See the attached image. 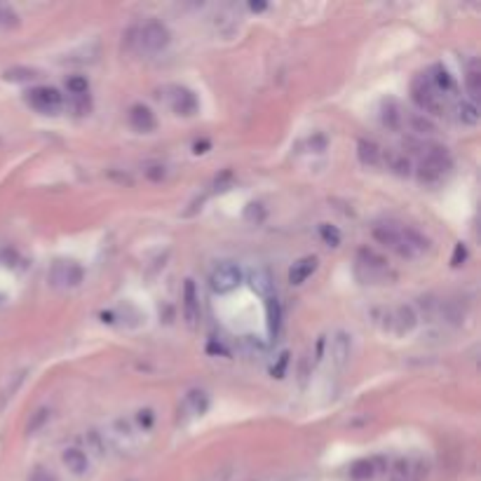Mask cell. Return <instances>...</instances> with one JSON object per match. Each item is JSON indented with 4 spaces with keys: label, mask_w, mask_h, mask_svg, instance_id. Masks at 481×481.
I'll return each instance as SVG.
<instances>
[{
    "label": "cell",
    "mask_w": 481,
    "mask_h": 481,
    "mask_svg": "<svg viewBox=\"0 0 481 481\" xmlns=\"http://www.w3.org/2000/svg\"><path fill=\"white\" fill-rule=\"evenodd\" d=\"M355 272L364 284H381L383 279L388 277V261H385L381 254H376L373 249L362 247V249L357 252Z\"/></svg>",
    "instance_id": "cell-1"
},
{
    "label": "cell",
    "mask_w": 481,
    "mask_h": 481,
    "mask_svg": "<svg viewBox=\"0 0 481 481\" xmlns=\"http://www.w3.org/2000/svg\"><path fill=\"white\" fill-rule=\"evenodd\" d=\"M134 40H136V45H139L141 52L157 54V52H162L167 45H170L172 36H170V29H167L162 21L150 19V21L143 24L139 31H136Z\"/></svg>",
    "instance_id": "cell-2"
},
{
    "label": "cell",
    "mask_w": 481,
    "mask_h": 481,
    "mask_svg": "<svg viewBox=\"0 0 481 481\" xmlns=\"http://www.w3.org/2000/svg\"><path fill=\"white\" fill-rule=\"evenodd\" d=\"M451 155L446 153V148H432L428 155L423 157V162L418 167V179L423 183H437L451 172Z\"/></svg>",
    "instance_id": "cell-3"
},
{
    "label": "cell",
    "mask_w": 481,
    "mask_h": 481,
    "mask_svg": "<svg viewBox=\"0 0 481 481\" xmlns=\"http://www.w3.org/2000/svg\"><path fill=\"white\" fill-rule=\"evenodd\" d=\"M411 96L415 101V106H418L420 110H425V113H432V115H439L442 113V94H439L435 87H432L428 73H423L413 80L411 85Z\"/></svg>",
    "instance_id": "cell-4"
},
{
    "label": "cell",
    "mask_w": 481,
    "mask_h": 481,
    "mask_svg": "<svg viewBox=\"0 0 481 481\" xmlns=\"http://www.w3.org/2000/svg\"><path fill=\"white\" fill-rule=\"evenodd\" d=\"M83 277H85L83 266L76 261H66V259L54 261L50 268V275H47V279H50V284L54 289H76V286H80V282H83Z\"/></svg>",
    "instance_id": "cell-5"
},
{
    "label": "cell",
    "mask_w": 481,
    "mask_h": 481,
    "mask_svg": "<svg viewBox=\"0 0 481 481\" xmlns=\"http://www.w3.org/2000/svg\"><path fill=\"white\" fill-rule=\"evenodd\" d=\"M242 284V270H239L237 263H219L212 275H210V286L214 294H230Z\"/></svg>",
    "instance_id": "cell-6"
},
{
    "label": "cell",
    "mask_w": 481,
    "mask_h": 481,
    "mask_svg": "<svg viewBox=\"0 0 481 481\" xmlns=\"http://www.w3.org/2000/svg\"><path fill=\"white\" fill-rule=\"evenodd\" d=\"M26 101L45 115L59 113L63 106V96L54 87H33L31 92H26Z\"/></svg>",
    "instance_id": "cell-7"
},
{
    "label": "cell",
    "mask_w": 481,
    "mask_h": 481,
    "mask_svg": "<svg viewBox=\"0 0 481 481\" xmlns=\"http://www.w3.org/2000/svg\"><path fill=\"white\" fill-rule=\"evenodd\" d=\"M373 237L378 239L383 247H388V249H392L397 256H402V259H413L406 242H404L402 228H397L395 223H381V226H376Z\"/></svg>",
    "instance_id": "cell-8"
},
{
    "label": "cell",
    "mask_w": 481,
    "mask_h": 481,
    "mask_svg": "<svg viewBox=\"0 0 481 481\" xmlns=\"http://www.w3.org/2000/svg\"><path fill=\"white\" fill-rule=\"evenodd\" d=\"M167 99H170V106L176 115L190 118L197 113V96L192 94L188 87H172Z\"/></svg>",
    "instance_id": "cell-9"
},
{
    "label": "cell",
    "mask_w": 481,
    "mask_h": 481,
    "mask_svg": "<svg viewBox=\"0 0 481 481\" xmlns=\"http://www.w3.org/2000/svg\"><path fill=\"white\" fill-rule=\"evenodd\" d=\"M130 125L136 132L150 134V132H155L157 120H155V113L148 106H143V103H134V106L130 108Z\"/></svg>",
    "instance_id": "cell-10"
},
{
    "label": "cell",
    "mask_w": 481,
    "mask_h": 481,
    "mask_svg": "<svg viewBox=\"0 0 481 481\" xmlns=\"http://www.w3.org/2000/svg\"><path fill=\"white\" fill-rule=\"evenodd\" d=\"M352 357V336L346 331H338L331 338V359L336 368H346Z\"/></svg>",
    "instance_id": "cell-11"
},
{
    "label": "cell",
    "mask_w": 481,
    "mask_h": 481,
    "mask_svg": "<svg viewBox=\"0 0 481 481\" xmlns=\"http://www.w3.org/2000/svg\"><path fill=\"white\" fill-rule=\"evenodd\" d=\"M183 315H186V322L190 329H195L200 322V301H197V289L192 279H186V286H183Z\"/></svg>",
    "instance_id": "cell-12"
},
{
    "label": "cell",
    "mask_w": 481,
    "mask_h": 481,
    "mask_svg": "<svg viewBox=\"0 0 481 481\" xmlns=\"http://www.w3.org/2000/svg\"><path fill=\"white\" fill-rule=\"evenodd\" d=\"M249 286L261 296V299H270V296H275L272 294L275 291V279H272L268 268H254L249 272Z\"/></svg>",
    "instance_id": "cell-13"
},
{
    "label": "cell",
    "mask_w": 481,
    "mask_h": 481,
    "mask_svg": "<svg viewBox=\"0 0 481 481\" xmlns=\"http://www.w3.org/2000/svg\"><path fill=\"white\" fill-rule=\"evenodd\" d=\"M392 329H395V333L404 336V333H411L415 324H418V315H415L413 308L408 306H399L395 310V315H392Z\"/></svg>",
    "instance_id": "cell-14"
},
{
    "label": "cell",
    "mask_w": 481,
    "mask_h": 481,
    "mask_svg": "<svg viewBox=\"0 0 481 481\" xmlns=\"http://www.w3.org/2000/svg\"><path fill=\"white\" fill-rule=\"evenodd\" d=\"M357 157L364 167H378L383 160V150L376 141L371 139H362L357 143Z\"/></svg>",
    "instance_id": "cell-15"
},
{
    "label": "cell",
    "mask_w": 481,
    "mask_h": 481,
    "mask_svg": "<svg viewBox=\"0 0 481 481\" xmlns=\"http://www.w3.org/2000/svg\"><path fill=\"white\" fill-rule=\"evenodd\" d=\"M428 78H430L432 87H435V90H437L439 94L455 92V80H453V76L448 73V71L442 66V63H435V66H432V71L428 73Z\"/></svg>",
    "instance_id": "cell-16"
},
{
    "label": "cell",
    "mask_w": 481,
    "mask_h": 481,
    "mask_svg": "<svg viewBox=\"0 0 481 481\" xmlns=\"http://www.w3.org/2000/svg\"><path fill=\"white\" fill-rule=\"evenodd\" d=\"M183 411H188L190 415H205L210 411V395L202 390H190L183 397Z\"/></svg>",
    "instance_id": "cell-17"
},
{
    "label": "cell",
    "mask_w": 481,
    "mask_h": 481,
    "mask_svg": "<svg viewBox=\"0 0 481 481\" xmlns=\"http://www.w3.org/2000/svg\"><path fill=\"white\" fill-rule=\"evenodd\" d=\"M315 270H317V259H315V256H306V259L296 261V263H294V268L289 270V282H291L294 286H299V284L306 282V279H308Z\"/></svg>",
    "instance_id": "cell-18"
},
{
    "label": "cell",
    "mask_w": 481,
    "mask_h": 481,
    "mask_svg": "<svg viewBox=\"0 0 481 481\" xmlns=\"http://www.w3.org/2000/svg\"><path fill=\"white\" fill-rule=\"evenodd\" d=\"M61 460L68 467V472H73V475H78V477H83L87 472V467H90V460H87L85 451H80V448H76V446L66 448L61 455Z\"/></svg>",
    "instance_id": "cell-19"
},
{
    "label": "cell",
    "mask_w": 481,
    "mask_h": 481,
    "mask_svg": "<svg viewBox=\"0 0 481 481\" xmlns=\"http://www.w3.org/2000/svg\"><path fill=\"white\" fill-rule=\"evenodd\" d=\"M402 235H404V242L408 247V252H411V256L415 259V256H420L430 249V239L423 235V232H418L415 228H402Z\"/></svg>",
    "instance_id": "cell-20"
},
{
    "label": "cell",
    "mask_w": 481,
    "mask_h": 481,
    "mask_svg": "<svg viewBox=\"0 0 481 481\" xmlns=\"http://www.w3.org/2000/svg\"><path fill=\"white\" fill-rule=\"evenodd\" d=\"M376 472H381V460L378 458H364L357 460L350 467V477L355 481H368L376 477Z\"/></svg>",
    "instance_id": "cell-21"
},
{
    "label": "cell",
    "mask_w": 481,
    "mask_h": 481,
    "mask_svg": "<svg viewBox=\"0 0 481 481\" xmlns=\"http://www.w3.org/2000/svg\"><path fill=\"white\" fill-rule=\"evenodd\" d=\"M266 310H268V333L270 338H277L279 329H282V306H279L277 296L266 299Z\"/></svg>",
    "instance_id": "cell-22"
},
{
    "label": "cell",
    "mask_w": 481,
    "mask_h": 481,
    "mask_svg": "<svg viewBox=\"0 0 481 481\" xmlns=\"http://www.w3.org/2000/svg\"><path fill=\"white\" fill-rule=\"evenodd\" d=\"M381 120H383V125L388 127V130H399V127H402V113H399V106H397L395 99L383 101Z\"/></svg>",
    "instance_id": "cell-23"
},
{
    "label": "cell",
    "mask_w": 481,
    "mask_h": 481,
    "mask_svg": "<svg viewBox=\"0 0 481 481\" xmlns=\"http://www.w3.org/2000/svg\"><path fill=\"white\" fill-rule=\"evenodd\" d=\"M465 87H467V92L472 96V103H477L481 96V71L477 61H472L467 73H465Z\"/></svg>",
    "instance_id": "cell-24"
},
{
    "label": "cell",
    "mask_w": 481,
    "mask_h": 481,
    "mask_svg": "<svg viewBox=\"0 0 481 481\" xmlns=\"http://www.w3.org/2000/svg\"><path fill=\"white\" fill-rule=\"evenodd\" d=\"M3 78L7 83H31V80H38L40 78V71L36 68H26V66H14V68H7Z\"/></svg>",
    "instance_id": "cell-25"
},
{
    "label": "cell",
    "mask_w": 481,
    "mask_h": 481,
    "mask_svg": "<svg viewBox=\"0 0 481 481\" xmlns=\"http://www.w3.org/2000/svg\"><path fill=\"white\" fill-rule=\"evenodd\" d=\"M458 120H460L462 125L475 127V125L479 123V108H477V103L462 101L460 106H458Z\"/></svg>",
    "instance_id": "cell-26"
},
{
    "label": "cell",
    "mask_w": 481,
    "mask_h": 481,
    "mask_svg": "<svg viewBox=\"0 0 481 481\" xmlns=\"http://www.w3.org/2000/svg\"><path fill=\"white\" fill-rule=\"evenodd\" d=\"M388 165H390V170L395 172L397 176H408V174H411V162H408V157L402 155V153H388Z\"/></svg>",
    "instance_id": "cell-27"
},
{
    "label": "cell",
    "mask_w": 481,
    "mask_h": 481,
    "mask_svg": "<svg viewBox=\"0 0 481 481\" xmlns=\"http://www.w3.org/2000/svg\"><path fill=\"white\" fill-rule=\"evenodd\" d=\"M390 481H411V462L406 458H399L390 467Z\"/></svg>",
    "instance_id": "cell-28"
},
{
    "label": "cell",
    "mask_w": 481,
    "mask_h": 481,
    "mask_svg": "<svg viewBox=\"0 0 481 481\" xmlns=\"http://www.w3.org/2000/svg\"><path fill=\"white\" fill-rule=\"evenodd\" d=\"M47 420H50V408H38V411L31 415V420L26 425V432L29 435H36L40 428H45Z\"/></svg>",
    "instance_id": "cell-29"
},
{
    "label": "cell",
    "mask_w": 481,
    "mask_h": 481,
    "mask_svg": "<svg viewBox=\"0 0 481 481\" xmlns=\"http://www.w3.org/2000/svg\"><path fill=\"white\" fill-rule=\"evenodd\" d=\"M319 235H322V239L329 247L341 244V230L336 226H331V223H322V226H319Z\"/></svg>",
    "instance_id": "cell-30"
},
{
    "label": "cell",
    "mask_w": 481,
    "mask_h": 481,
    "mask_svg": "<svg viewBox=\"0 0 481 481\" xmlns=\"http://www.w3.org/2000/svg\"><path fill=\"white\" fill-rule=\"evenodd\" d=\"M66 87H68V92L73 94V96H85L87 92H90V83H87V78H83V76L68 78Z\"/></svg>",
    "instance_id": "cell-31"
},
{
    "label": "cell",
    "mask_w": 481,
    "mask_h": 481,
    "mask_svg": "<svg viewBox=\"0 0 481 481\" xmlns=\"http://www.w3.org/2000/svg\"><path fill=\"white\" fill-rule=\"evenodd\" d=\"M244 216H247V221H252V223H261L263 219H266V210H263V205H256V202H252L249 207H247Z\"/></svg>",
    "instance_id": "cell-32"
},
{
    "label": "cell",
    "mask_w": 481,
    "mask_h": 481,
    "mask_svg": "<svg viewBox=\"0 0 481 481\" xmlns=\"http://www.w3.org/2000/svg\"><path fill=\"white\" fill-rule=\"evenodd\" d=\"M465 261H467V247H465L462 242H458V244H455V249H453L451 266H453V268H460Z\"/></svg>",
    "instance_id": "cell-33"
},
{
    "label": "cell",
    "mask_w": 481,
    "mask_h": 481,
    "mask_svg": "<svg viewBox=\"0 0 481 481\" xmlns=\"http://www.w3.org/2000/svg\"><path fill=\"white\" fill-rule=\"evenodd\" d=\"M136 420H139V425L143 430H150V428H153V423H155V413L150 411V408H141L139 415H136Z\"/></svg>",
    "instance_id": "cell-34"
},
{
    "label": "cell",
    "mask_w": 481,
    "mask_h": 481,
    "mask_svg": "<svg viewBox=\"0 0 481 481\" xmlns=\"http://www.w3.org/2000/svg\"><path fill=\"white\" fill-rule=\"evenodd\" d=\"M29 481H59V477L54 475L52 470H47V467H38L33 475H31V479Z\"/></svg>",
    "instance_id": "cell-35"
},
{
    "label": "cell",
    "mask_w": 481,
    "mask_h": 481,
    "mask_svg": "<svg viewBox=\"0 0 481 481\" xmlns=\"http://www.w3.org/2000/svg\"><path fill=\"white\" fill-rule=\"evenodd\" d=\"M286 364H289V352H282V355H279V362H277V366H272V376H275V378H284V371H286Z\"/></svg>",
    "instance_id": "cell-36"
},
{
    "label": "cell",
    "mask_w": 481,
    "mask_h": 481,
    "mask_svg": "<svg viewBox=\"0 0 481 481\" xmlns=\"http://www.w3.org/2000/svg\"><path fill=\"white\" fill-rule=\"evenodd\" d=\"M411 125H413L418 132H423V134L435 132V125H432L430 120H425V118H411Z\"/></svg>",
    "instance_id": "cell-37"
},
{
    "label": "cell",
    "mask_w": 481,
    "mask_h": 481,
    "mask_svg": "<svg viewBox=\"0 0 481 481\" xmlns=\"http://www.w3.org/2000/svg\"><path fill=\"white\" fill-rule=\"evenodd\" d=\"M146 176H148L150 181H162L165 176H167V172H165V167H148Z\"/></svg>",
    "instance_id": "cell-38"
},
{
    "label": "cell",
    "mask_w": 481,
    "mask_h": 481,
    "mask_svg": "<svg viewBox=\"0 0 481 481\" xmlns=\"http://www.w3.org/2000/svg\"><path fill=\"white\" fill-rule=\"evenodd\" d=\"M192 148H195V153H197V155H200V153H207L205 148H210V141H197Z\"/></svg>",
    "instance_id": "cell-39"
},
{
    "label": "cell",
    "mask_w": 481,
    "mask_h": 481,
    "mask_svg": "<svg viewBox=\"0 0 481 481\" xmlns=\"http://www.w3.org/2000/svg\"><path fill=\"white\" fill-rule=\"evenodd\" d=\"M249 10H252V12H263V10H268V5H266V3H252V5H249Z\"/></svg>",
    "instance_id": "cell-40"
},
{
    "label": "cell",
    "mask_w": 481,
    "mask_h": 481,
    "mask_svg": "<svg viewBox=\"0 0 481 481\" xmlns=\"http://www.w3.org/2000/svg\"><path fill=\"white\" fill-rule=\"evenodd\" d=\"M3 301H5V296H0V303H3Z\"/></svg>",
    "instance_id": "cell-41"
}]
</instances>
